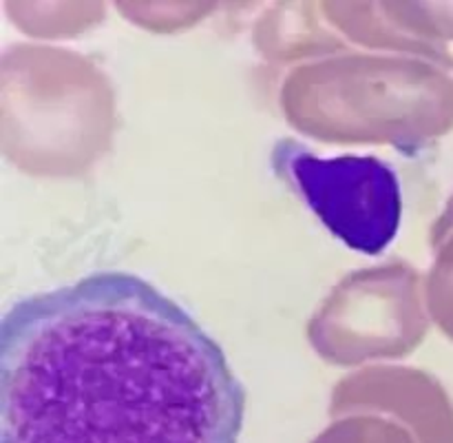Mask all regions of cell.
<instances>
[{
  "label": "cell",
  "mask_w": 453,
  "mask_h": 443,
  "mask_svg": "<svg viewBox=\"0 0 453 443\" xmlns=\"http://www.w3.org/2000/svg\"><path fill=\"white\" fill-rule=\"evenodd\" d=\"M246 388L175 299L100 270L0 323V443H239Z\"/></svg>",
  "instance_id": "obj_1"
},
{
  "label": "cell",
  "mask_w": 453,
  "mask_h": 443,
  "mask_svg": "<svg viewBox=\"0 0 453 443\" xmlns=\"http://www.w3.org/2000/svg\"><path fill=\"white\" fill-rule=\"evenodd\" d=\"M273 167L334 237L363 255H379L396 239L403 217L398 173L372 155L321 158L295 140H279Z\"/></svg>",
  "instance_id": "obj_2"
}]
</instances>
